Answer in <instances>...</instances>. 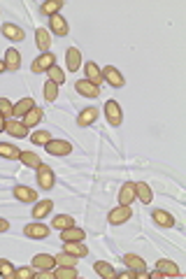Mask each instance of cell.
<instances>
[{
    "label": "cell",
    "instance_id": "cell-32",
    "mask_svg": "<svg viewBox=\"0 0 186 279\" xmlns=\"http://www.w3.org/2000/svg\"><path fill=\"white\" fill-rule=\"evenodd\" d=\"M0 156L10 158V161H19L21 149H19V147H14V145H10V142H3V145H0Z\"/></svg>",
    "mask_w": 186,
    "mask_h": 279
},
{
    "label": "cell",
    "instance_id": "cell-43",
    "mask_svg": "<svg viewBox=\"0 0 186 279\" xmlns=\"http://www.w3.org/2000/svg\"><path fill=\"white\" fill-rule=\"evenodd\" d=\"M116 277H119V279H138V272H135V270H131V267H128V270H123V272H119V274H116Z\"/></svg>",
    "mask_w": 186,
    "mask_h": 279
},
{
    "label": "cell",
    "instance_id": "cell-29",
    "mask_svg": "<svg viewBox=\"0 0 186 279\" xmlns=\"http://www.w3.org/2000/svg\"><path fill=\"white\" fill-rule=\"evenodd\" d=\"M21 65V54H19L17 49H7L5 51V67L7 70H19Z\"/></svg>",
    "mask_w": 186,
    "mask_h": 279
},
{
    "label": "cell",
    "instance_id": "cell-21",
    "mask_svg": "<svg viewBox=\"0 0 186 279\" xmlns=\"http://www.w3.org/2000/svg\"><path fill=\"white\" fill-rule=\"evenodd\" d=\"M98 119V109L96 107H86V109H82L79 112V116H77V126H82V128H86V126H91V123Z\"/></svg>",
    "mask_w": 186,
    "mask_h": 279
},
{
    "label": "cell",
    "instance_id": "cell-46",
    "mask_svg": "<svg viewBox=\"0 0 186 279\" xmlns=\"http://www.w3.org/2000/svg\"><path fill=\"white\" fill-rule=\"evenodd\" d=\"M149 277H154V279H161V277H163V274H161V272H158V270H154V272H151V274H149Z\"/></svg>",
    "mask_w": 186,
    "mask_h": 279
},
{
    "label": "cell",
    "instance_id": "cell-37",
    "mask_svg": "<svg viewBox=\"0 0 186 279\" xmlns=\"http://www.w3.org/2000/svg\"><path fill=\"white\" fill-rule=\"evenodd\" d=\"M49 140H51V133H47V130H35V133L30 135L33 145H47Z\"/></svg>",
    "mask_w": 186,
    "mask_h": 279
},
{
    "label": "cell",
    "instance_id": "cell-47",
    "mask_svg": "<svg viewBox=\"0 0 186 279\" xmlns=\"http://www.w3.org/2000/svg\"><path fill=\"white\" fill-rule=\"evenodd\" d=\"M5 70H7V67H5V61H0V75L5 73Z\"/></svg>",
    "mask_w": 186,
    "mask_h": 279
},
{
    "label": "cell",
    "instance_id": "cell-44",
    "mask_svg": "<svg viewBox=\"0 0 186 279\" xmlns=\"http://www.w3.org/2000/svg\"><path fill=\"white\" fill-rule=\"evenodd\" d=\"M10 231V221L7 219H0V233H7Z\"/></svg>",
    "mask_w": 186,
    "mask_h": 279
},
{
    "label": "cell",
    "instance_id": "cell-8",
    "mask_svg": "<svg viewBox=\"0 0 186 279\" xmlns=\"http://www.w3.org/2000/svg\"><path fill=\"white\" fill-rule=\"evenodd\" d=\"M75 89H77L79 96L91 98V100L100 96V86H93L89 79H77V82H75Z\"/></svg>",
    "mask_w": 186,
    "mask_h": 279
},
{
    "label": "cell",
    "instance_id": "cell-38",
    "mask_svg": "<svg viewBox=\"0 0 186 279\" xmlns=\"http://www.w3.org/2000/svg\"><path fill=\"white\" fill-rule=\"evenodd\" d=\"M54 258H56V265H72V267H75V261H77V258L70 256L68 251H60V254H56Z\"/></svg>",
    "mask_w": 186,
    "mask_h": 279
},
{
    "label": "cell",
    "instance_id": "cell-14",
    "mask_svg": "<svg viewBox=\"0 0 186 279\" xmlns=\"http://www.w3.org/2000/svg\"><path fill=\"white\" fill-rule=\"evenodd\" d=\"M33 267H35V270H54L56 258L49 254H35L33 256Z\"/></svg>",
    "mask_w": 186,
    "mask_h": 279
},
{
    "label": "cell",
    "instance_id": "cell-5",
    "mask_svg": "<svg viewBox=\"0 0 186 279\" xmlns=\"http://www.w3.org/2000/svg\"><path fill=\"white\" fill-rule=\"evenodd\" d=\"M56 65V56L51 54V51H44L42 56H37L35 61H33V65H30V70H33V73H47L49 67H54Z\"/></svg>",
    "mask_w": 186,
    "mask_h": 279
},
{
    "label": "cell",
    "instance_id": "cell-40",
    "mask_svg": "<svg viewBox=\"0 0 186 279\" xmlns=\"http://www.w3.org/2000/svg\"><path fill=\"white\" fill-rule=\"evenodd\" d=\"M0 114L5 116V119H12V114H14V105L7 98H0Z\"/></svg>",
    "mask_w": 186,
    "mask_h": 279
},
{
    "label": "cell",
    "instance_id": "cell-36",
    "mask_svg": "<svg viewBox=\"0 0 186 279\" xmlns=\"http://www.w3.org/2000/svg\"><path fill=\"white\" fill-rule=\"evenodd\" d=\"M47 73H49V82H54V84H63V82H66V73H63L58 65L49 67Z\"/></svg>",
    "mask_w": 186,
    "mask_h": 279
},
{
    "label": "cell",
    "instance_id": "cell-9",
    "mask_svg": "<svg viewBox=\"0 0 186 279\" xmlns=\"http://www.w3.org/2000/svg\"><path fill=\"white\" fill-rule=\"evenodd\" d=\"M49 28H51V33L58 37H66L68 33H70V28H68V21L60 14H54V17H49Z\"/></svg>",
    "mask_w": 186,
    "mask_h": 279
},
{
    "label": "cell",
    "instance_id": "cell-6",
    "mask_svg": "<svg viewBox=\"0 0 186 279\" xmlns=\"http://www.w3.org/2000/svg\"><path fill=\"white\" fill-rule=\"evenodd\" d=\"M105 116H107L109 126H121V121H123V112H121V107H119L116 100H107V103H105Z\"/></svg>",
    "mask_w": 186,
    "mask_h": 279
},
{
    "label": "cell",
    "instance_id": "cell-23",
    "mask_svg": "<svg viewBox=\"0 0 186 279\" xmlns=\"http://www.w3.org/2000/svg\"><path fill=\"white\" fill-rule=\"evenodd\" d=\"M151 217H154V221H156L161 228H172L174 226V217L170 212H165V210H154Z\"/></svg>",
    "mask_w": 186,
    "mask_h": 279
},
{
    "label": "cell",
    "instance_id": "cell-16",
    "mask_svg": "<svg viewBox=\"0 0 186 279\" xmlns=\"http://www.w3.org/2000/svg\"><path fill=\"white\" fill-rule=\"evenodd\" d=\"M3 35L7 37V40H12V42H24V28H19L17 24H5L3 26Z\"/></svg>",
    "mask_w": 186,
    "mask_h": 279
},
{
    "label": "cell",
    "instance_id": "cell-28",
    "mask_svg": "<svg viewBox=\"0 0 186 279\" xmlns=\"http://www.w3.org/2000/svg\"><path fill=\"white\" fill-rule=\"evenodd\" d=\"M19 161L24 165H28V168H33V170H37L40 165H42V158L37 156L35 152H21V156H19Z\"/></svg>",
    "mask_w": 186,
    "mask_h": 279
},
{
    "label": "cell",
    "instance_id": "cell-20",
    "mask_svg": "<svg viewBox=\"0 0 186 279\" xmlns=\"http://www.w3.org/2000/svg\"><path fill=\"white\" fill-rule=\"evenodd\" d=\"M84 70H86V79H89L93 86H100V84H102V73H100V67H98L93 61L86 63Z\"/></svg>",
    "mask_w": 186,
    "mask_h": 279
},
{
    "label": "cell",
    "instance_id": "cell-10",
    "mask_svg": "<svg viewBox=\"0 0 186 279\" xmlns=\"http://www.w3.org/2000/svg\"><path fill=\"white\" fill-rule=\"evenodd\" d=\"M66 65L70 73H77L79 67H82V51L77 47H70L66 51Z\"/></svg>",
    "mask_w": 186,
    "mask_h": 279
},
{
    "label": "cell",
    "instance_id": "cell-1",
    "mask_svg": "<svg viewBox=\"0 0 186 279\" xmlns=\"http://www.w3.org/2000/svg\"><path fill=\"white\" fill-rule=\"evenodd\" d=\"M37 186L42 188V191H51V188L56 186V175H54V170H51V168H49V165H40V168H37Z\"/></svg>",
    "mask_w": 186,
    "mask_h": 279
},
{
    "label": "cell",
    "instance_id": "cell-45",
    "mask_svg": "<svg viewBox=\"0 0 186 279\" xmlns=\"http://www.w3.org/2000/svg\"><path fill=\"white\" fill-rule=\"evenodd\" d=\"M3 130H5V116L0 114V133H3Z\"/></svg>",
    "mask_w": 186,
    "mask_h": 279
},
{
    "label": "cell",
    "instance_id": "cell-18",
    "mask_svg": "<svg viewBox=\"0 0 186 279\" xmlns=\"http://www.w3.org/2000/svg\"><path fill=\"white\" fill-rule=\"evenodd\" d=\"M135 198H138V200H142L144 205H149V202L154 200V191L149 188V184H144V182L135 184Z\"/></svg>",
    "mask_w": 186,
    "mask_h": 279
},
{
    "label": "cell",
    "instance_id": "cell-34",
    "mask_svg": "<svg viewBox=\"0 0 186 279\" xmlns=\"http://www.w3.org/2000/svg\"><path fill=\"white\" fill-rule=\"evenodd\" d=\"M58 10H63V3H60V0H47V3H42V5H40V12L49 14V17L58 14Z\"/></svg>",
    "mask_w": 186,
    "mask_h": 279
},
{
    "label": "cell",
    "instance_id": "cell-26",
    "mask_svg": "<svg viewBox=\"0 0 186 279\" xmlns=\"http://www.w3.org/2000/svg\"><path fill=\"white\" fill-rule=\"evenodd\" d=\"M51 210H54V202L51 200H40V202H35V207H33V217L35 219H44L47 214H51Z\"/></svg>",
    "mask_w": 186,
    "mask_h": 279
},
{
    "label": "cell",
    "instance_id": "cell-39",
    "mask_svg": "<svg viewBox=\"0 0 186 279\" xmlns=\"http://www.w3.org/2000/svg\"><path fill=\"white\" fill-rule=\"evenodd\" d=\"M33 277H35V267L26 265V267H19V270L14 267V279H33Z\"/></svg>",
    "mask_w": 186,
    "mask_h": 279
},
{
    "label": "cell",
    "instance_id": "cell-27",
    "mask_svg": "<svg viewBox=\"0 0 186 279\" xmlns=\"http://www.w3.org/2000/svg\"><path fill=\"white\" fill-rule=\"evenodd\" d=\"M51 226H54L56 231H68V228L75 226V219H72L70 214H56L54 221H51Z\"/></svg>",
    "mask_w": 186,
    "mask_h": 279
},
{
    "label": "cell",
    "instance_id": "cell-19",
    "mask_svg": "<svg viewBox=\"0 0 186 279\" xmlns=\"http://www.w3.org/2000/svg\"><path fill=\"white\" fill-rule=\"evenodd\" d=\"M84 237H86V233L82 231V228H77V226H72V228L60 233V240H63V242H84Z\"/></svg>",
    "mask_w": 186,
    "mask_h": 279
},
{
    "label": "cell",
    "instance_id": "cell-4",
    "mask_svg": "<svg viewBox=\"0 0 186 279\" xmlns=\"http://www.w3.org/2000/svg\"><path fill=\"white\" fill-rule=\"evenodd\" d=\"M100 73H102V82H107V84H109V86H114V89H121V86L126 84L123 75H121L114 65H105Z\"/></svg>",
    "mask_w": 186,
    "mask_h": 279
},
{
    "label": "cell",
    "instance_id": "cell-2",
    "mask_svg": "<svg viewBox=\"0 0 186 279\" xmlns=\"http://www.w3.org/2000/svg\"><path fill=\"white\" fill-rule=\"evenodd\" d=\"M131 217H133V207L131 205H119L109 212L107 221L112 226H121V224H126V221H131Z\"/></svg>",
    "mask_w": 186,
    "mask_h": 279
},
{
    "label": "cell",
    "instance_id": "cell-15",
    "mask_svg": "<svg viewBox=\"0 0 186 279\" xmlns=\"http://www.w3.org/2000/svg\"><path fill=\"white\" fill-rule=\"evenodd\" d=\"M135 200H138V198H135V184L126 182L119 191V205H133Z\"/></svg>",
    "mask_w": 186,
    "mask_h": 279
},
{
    "label": "cell",
    "instance_id": "cell-31",
    "mask_svg": "<svg viewBox=\"0 0 186 279\" xmlns=\"http://www.w3.org/2000/svg\"><path fill=\"white\" fill-rule=\"evenodd\" d=\"M79 272L72 265H56L54 270V279H77Z\"/></svg>",
    "mask_w": 186,
    "mask_h": 279
},
{
    "label": "cell",
    "instance_id": "cell-25",
    "mask_svg": "<svg viewBox=\"0 0 186 279\" xmlns=\"http://www.w3.org/2000/svg\"><path fill=\"white\" fill-rule=\"evenodd\" d=\"M35 44L40 51H49V47H51V35L47 33V28H37L35 31Z\"/></svg>",
    "mask_w": 186,
    "mask_h": 279
},
{
    "label": "cell",
    "instance_id": "cell-11",
    "mask_svg": "<svg viewBox=\"0 0 186 279\" xmlns=\"http://www.w3.org/2000/svg\"><path fill=\"white\" fill-rule=\"evenodd\" d=\"M14 198H17L19 202H37V191L30 186H14Z\"/></svg>",
    "mask_w": 186,
    "mask_h": 279
},
{
    "label": "cell",
    "instance_id": "cell-3",
    "mask_svg": "<svg viewBox=\"0 0 186 279\" xmlns=\"http://www.w3.org/2000/svg\"><path fill=\"white\" fill-rule=\"evenodd\" d=\"M44 147H47V154H51V156H68V154H72V145L68 142V140L51 137Z\"/></svg>",
    "mask_w": 186,
    "mask_h": 279
},
{
    "label": "cell",
    "instance_id": "cell-24",
    "mask_svg": "<svg viewBox=\"0 0 186 279\" xmlns=\"http://www.w3.org/2000/svg\"><path fill=\"white\" fill-rule=\"evenodd\" d=\"M93 270H96L102 279H114L116 277L114 265H112V263H107V261H96V263H93Z\"/></svg>",
    "mask_w": 186,
    "mask_h": 279
},
{
    "label": "cell",
    "instance_id": "cell-35",
    "mask_svg": "<svg viewBox=\"0 0 186 279\" xmlns=\"http://www.w3.org/2000/svg\"><path fill=\"white\" fill-rule=\"evenodd\" d=\"M44 100H49V103H56V98H58V84H54V82H44Z\"/></svg>",
    "mask_w": 186,
    "mask_h": 279
},
{
    "label": "cell",
    "instance_id": "cell-41",
    "mask_svg": "<svg viewBox=\"0 0 186 279\" xmlns=\"http://www.w3.org/2000/svg\"><path fill=\"white\" fill-rule=\"evenodd\" d=\"M0 274L5 279H14V265L10 261H5V258H0Z\"/></svg>",
    "mask_w": 186,
    "mask_h": 279
},
{
    "label": "cell",
    "instance_id": "cell-30",
    "mask_svg": "<svg viewBox=\"0 0 186 279\" xmlns=\"http://www.w3.org/2000/svg\"><path fill=\"white\" fill-rule=\"evenodd\" d=\"M123 263H126V267L135 270V272H142V270H147V263H144L140 256H135V254H126V256H123Z\"/></svg>",
    "mask_w": 186,
    "mask_h": 279
},
{
    "label": "cell",
    "instance_id": "cell-7",
    "mask_svg": "<svg viewBox=\"0 0 186 279\" xmlns=\"http://www.w3.org/2000/svg\"><path fill=\"white\" fill-rule=\"evenodd\" d=\"M5 133H10L12 137H19V140H24L28 137V128L24 126V121H19V119H5Z\"/></svg>",
    "mask_w": 186,
    "mask_h": 279
},
{
    "label": "cell",
    "instance_id": "cell-42",
    "mask_svg": "<svg viewBox=\"0 0 186 279\" xmlns=\"http://www.w3.org/2000/svg\"><path fill=\"white\" fill-rule=\"evenodd\" d=\"M35 279H54V270H35Z\"/></svg>",
    "mask_w": 186,
    "mask_h": 279
},
{
    "label": "cell",
    "instance_id": "cell-22",
    "mask_svg": "<svg viewBox=\"0 0 186 279\" xmlns=\"http://www.w3.org/2000/svg\"><path fill=\"white\" fill-rule=\"evenodd\" d=\"M63 251H68V254L75 256V258H84V256H89V249H86L82 242H63Z\"/></svg>",
    "mask_w": 186,
    "mask_h": 279
},
{
    "label": "cell",
    "instance_id": "cell-33",
    "mask_svg": "<svg viewBox=\"0 0 186 279\" xmlns=\"http://www.w3.org/2000/svg\"><path fill=\"white\" fill-rule=\"evenodd\" d=\"M21 121H24V126H26V128L37 126V123L42 121V109H40V107H33V109L28 112V114H26L24 119H21Z\"/></svg>",
    "mask_w": 186,
    "mask_h": 279
},
{
    "label": "cell",
    "instance_id": "cell-17",
    "mask_svg": "<svg viewBox=\"0 0 186 279\" xmlns=\"http://www.w3.org/2000/svg\"><path fill=\"white\" fill-rule=\"evenodd\" d=\"M33 107H35V100H33V98H21V100L14 105V114L12 116H14V119H24Z\"/></svg>",
    "mask_w": 186,
    "mask_h": 279
},
{
    "label": "cell",
    "instance_id": "cell-12",
    "mask_svg": "<svg viewBox=\"0 0 186 279\" xmlns=\"http://www.w3.org/2000/svg\"><path fill=\"white\" fill-rule=\"evenodd\" d=\"M156 270L163 277H181V270L177 267V263L168 261V258H161V261L156 263Z\"/></svg>",
    "mask_w": 186,
    "mask_h": 279
},
{
    "label": "cell",
    "instance_id": "cell-13",
    "mask_svg": "<svg viewBox=\"0 0 186 279\" xmlns=\"http://www.w3.org/2000/svg\"><path fill=\"white\" fill-rule=\"evenodd\" d=\"M26 237H30V240H44V237L49 235V226L44 224H28L24 228Z\"/></svg>",
    "mask_w": 186,
    "mask_h": 279
}]
</instances>
